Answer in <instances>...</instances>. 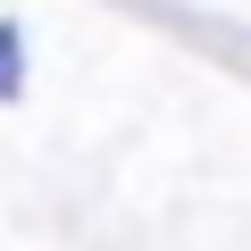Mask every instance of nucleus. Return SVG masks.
Listing matches in <instances>:
<instances>
[{
	"label": "nucleus",
	"instance_id": "obj_1",
	"mask_svg": "<svg viewBox=\"0 0 251 251\" xmlns=\"http://www.w3.org/2000/svg\"><path fill=\"white\" fill-rule=\"evenodd\" d=\"M0 92H17V34L0 25Z\"/></svg>",
	"mask_w": 251,
	"mask_h": 251
}]
</instances>
